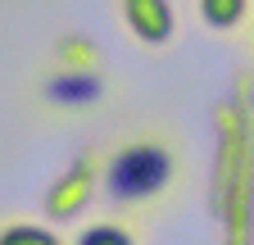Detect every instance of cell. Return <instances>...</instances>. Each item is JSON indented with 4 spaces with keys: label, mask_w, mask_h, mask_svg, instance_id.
<instances>
[{
    "label": "cell",
    "mask_w": 254,
    "mask_h": 245,
    "mask_svg": "<svg viewBox=\"0 0 254 245\" xmlns=\"http://www.w3.org/2000/svg\"><path fill=\"white\" fill-rule=\"evenodd\" d=\"M245 14H250V0H200V18L209 27H218V32L236 27Z\"/></svg>",
    "instance_id": "5"
},
{
    "label": "cell",
    "mask_w": 254,
    "mask_h": 245,
    "mask_svg": "<svg viewBox=\"0 0 254 245\" xmlns=\"http://www.w3.org/2000/svg\"><path fill=\"white\" fill-rule=\"evenodd\" d=\"M95 182H100V159H95V155H82V159L50 186V195H46V213H50V218H77V213L91 204Z\"/></svg>",
    "instance_id": "2"
},
{
    "label": "cell",
    "mask_w": 254,
    "mask_h": 245,
    "mask_svg": "<svg viewBox=\"0 0 254 245\" xmlns=\"http://www.w3.org/2000/svg\"><path fill=\"white\" fill-rule=\"evenodd\" d=\"M0 245H64V241L37 223H9V227H0Z\"/></svg>",
    "instance_id": "7"
},
{
    "label": "cell",
    "mask_w": 254,
    "mask_h": 245,
    "mask_svg": "<svg viewBox=\"0 0 254 245\" xmlns=\"http://www.w3.org/2000/svg\"><path fill=\"white\" fill-rule=\"evenodd\" d=\"M123 23L132 27V37L145 46H168L173 41V5L168 0H118Z\"/></svg>",
    "instance_id": "4"
},
{
    "label": "cell",
    "mask_w": 254,
    "mask_h": 245,
    "mask_svg": "<svg viewBox=\"0 0 254 245\" xmlns=\"http://www.w3.org/2000/svg\"><path fill=\"white\" fill-rule=\"evenodd\" d=\"M73 245H136V236L123 223H86Z\"/></svg>",
    "instance_id": "6"
},
{
    "label": "cell",
    "mask_w": 254,
    "mask_h": 245,
    "mask_svg": "<svg viewBox=\"0 0 254 245\" xmlns=\"http://www.w3.org/2000/svg\"><path fill=\"white\" fill-rule=\"evenodd\" d=\"M41 91H46V100H55L59 109H91L105 96V77H100V68H64L59 64V73L46 77Z\"/></svg>",
    "instance_id": "3"
},
{
    "label": "cell",
    "mask_w": 254,
    "mask_h": 245,
    "mask_svg": "<svg viewBox=\"0 0 254 245\" xmlns=\"http://www.w3.org/2000/svg\"><path fill=\"white\" fill-rule=\"evenodd\" d=\"M59 64H64V68H100V55H95V46L68 37V41L59 46Z\"/></svg>",
    "instance_id": "8"
},
{
    "label": "cell",
    "mask_w": 254,
    "mask_h": 245,
    "mask_svg": "<svg viewBox=\"0 0 254 245\" xmlns=\"http://www.w3.org/2000/svg\"><path fill=\"white\" fill-rule=\"evenodd\" d=\"M173 177H177V155L159 136L123 141L105 159V173H100L114 204H150L173 186Z\"/></svg>",
    "instance_id": "1"
}]
</instances>
